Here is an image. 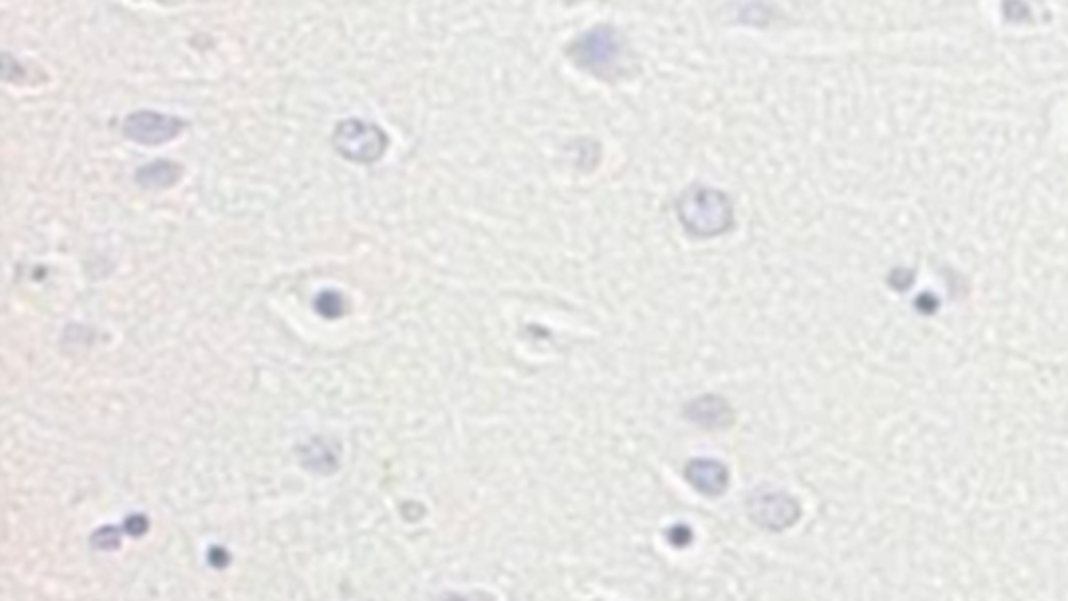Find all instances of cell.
<instances>
[{
  "label": "cell",
  "instance_id": "cell-1",
  "mask_svg": "<svg viewBox=\"0 0 1068 601\" xmlns=\"http://www.w3.org/2000/svg\"><path fill=\"white\" fill-rule=\"evenodd\" d=\"M568 57L576 67L603 82H618L635 69V55L622 32L612 26H597L568 46Z\"/></svg>",
  "mask_w": 1068,
  "mask_h": 601
},
{
  "label": "cell",
  "instance_id": "cell-2",
  "mask_svg": "<svg viewBox=\"0 0 1068 601\" xmlns=\"http://www.w3.org/2000/svg\"><path fill=\"white\" fill-rule=\"evenodd\" d=\"M678 220L689 234L710 238L733 226V205L724 192L708 186H693L676 203Z\"/></svg>",
  "mask_w": 1068,
  "mask_h": 601
},
{
  "label": "cell",
  "instance_id": "cell-3",
  "mask_svg": "<svg viewBox=\"0 0 1068 601\" xmlns=\"http://www.w3.org/2000/svg\"><path fill=\"white\" fill-rule=\"evenodd\" d=\"M332 147L343 159L368 165L382 159L388 147V136L376 124L349 117L334 128Z\"/></svg>",
  "mask_w": 1068,
  "mask_h": 601
},
{
  "label": "cell",
  "instance_id": "cell-4",
  "mask_svg": "<svg viewBox=\"0 0 1068 601\" xmlns=\"http://www.w3.org/2000/svg\"><path fill=\"white\" fill-rule=\"evenodd\" d=\"M747 514L751 522H756L764 531L781 533L791 528L799 516V503L795 497L785 491L774 489H756L747 499Z\"/></svg>",
  "mask_w": 1068,
  "mask_h": 601
},
{
  "label": "cell",
  "instance_id": "cell-5",
  "mask_svg": "<svg viewBox=\"0 0 1068 601\" xmlns=\"http://www.w3.org/2000/svg\"><path fill=\"white\" fill-rule=\"evenodd\" d=\"M184 128L186 124L176 115H165L159 111H136L126 117L121 130H124L126 138L155 147V144H165L178 138Z\"/></svg>",
  "mask_w": 1068,
  "mask_h": 601
},
{
  "label": "cell",
  "instance_id": "cell-6",
  "mask_svg": "<svg viewBox=\"0 0 1068 601\" xmlns=\"http://www.w3.org/2000/svg\"><path fill=\"white\" fill-rule=\"evenodd\" d=\"M687 480L699 493L718 497L728 487V470L716 460H693L687 464Z\"/></svg>",
  "mask_w": 1068,
  "mask_h": 601
},
{
  "label": "cell",
  "instance_id": "cell-7",
  "mask_svg": "<svg viewBox=\"0 0 1068 601\" xmlns=\"http://www.w3.org/2000/svg\"><path fill=\"white\" fill-rule=\"evenodd\" d=\"M180 178H182V167L174 161H165V159L142 165L136 172V182L142 188H149V190L169 188V186H174Z\"/></svg>",
  "mask_w": 1068,
  "mask_h": 601
},
{
  "label": "cell",
  "instance_id": "cell-8",
  "mask_svg": "<svg viewBox=\"0 0 1068 601\" xmlns=\"http://www.w3.org/2000/svg\"><path fill=\"white\" fill-rule=\"evenodd\" d=\"M299 460L303 466L311 472L330 474L338 468V453L334 451V443L330 439H313L303 449Z\"/></svg>",
  "mask_w": 1068,
  "mask_h": 601
},
{
  "label": "cell",
  "instance_id": "cell-9",
  "mask_svg": "<svg viewBox=\"0 0 1068 601\" xmlns=\"http://www.w3.org/2000/svg\"><path fill=\"white\" fill-rule=\"evenodd\" d=\"M687 416L689 420L701 426L716 428V426L726 424V418L731 416V410H728V405L718 397H699L687 405Z\"/></svg>",
  "mask_w": 1068,
  "mask_h": 601
},
{
  "label": "cell",
  "instance_id": "cell-10",
  "mask_svg": "<svg viewBox=\"0 0 1068 601\" xmlns=\"http://www.w3.org/2000/svg\"><path fill=\"white\" fill-rule=\"evenodd\" d=\"M315 311H320L326 320H336L343 316L345 299L334 291H324L320 297H315Z\"/></svg>",
  "mask_w": 1068,
  "mask_h": 601
},
{
  "label": "cell",
  "instance_id": "cell-11",
  "mask_svg": "<svg viewBox=\"0 0 1068 601\" xmlns=\"http://www.w3.org/2000/svg\"><path fill=\"white\" fill-rule=\"evenodd\" d=\"M121 533H126V531H124V526H121V528H117V526H103V528H99V531H94L90 543H92V547H96V549L113 551V549H117V547L121 545Z\"/></svg>",
  "mask_w": 1068,
  "mask_h": 601
},
{
  "label": "cell",
  "instance_id": "cell-12",
  "mask_svg": "<svg viewBox=\"0 0 1068 601\" xmlns=\"http://www.w3.org/2000/svg\"><path fill=\"white\" fill-rule=\"evenodd\" d=\"M149 528V520L144 518L142 514H136V516H130L126 522H124V531L132 537H142L144 533H147Z\"/></svg>",
  "mask_w": 1068,
  "mask_h": 601
}]
</instances>
